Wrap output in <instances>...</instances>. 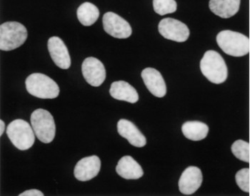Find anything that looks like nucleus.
Masks as SVG:
<instances>
[{"label":"nucleus","mask_w":250,"mask_h":196,"mask_svg":"<svg viewBox=\"0 0 250 196\" xmlns=\"http://www.w3.org/2000/svg\"><path fill=\"white\" fill-rule=\"evenodd\" d=\"M200 69L202 75L213 84H222L228 78V66L223 57L216 51L205 52L200 61Z\"/></svg>","instance_id":"obj_1"},{"label":"nucleus","mask_w":250,"mask_h":196,"mask_svg":"<svg viewBox=\"0 0 250 196\" xmlns=\"http://www.w3.org/2000/svg\"><path fill=\"white\" fill-rule=\"evenodd\" d=\"M217 42L222 51L229 56L240 57L250 52V39L237 32L224 30L217 36Z\"/></svg>","instance_id":"obj_2"},{"label":"nucleus","mask_w":250,"mask_h":196,"mask_svg":"<svg viewBox=\"0 0 250 196\" xmlns=\"http://www.w3.org/2000/svg\"><path fill=\"white\" fill-rule=\"evenodd\" d=\"M26 89L31 95L43 99H52L60 94V88L53 79L43 74L29 75L25 81Z\"/></svg>","instance_id":"obj_3"},{"label":"nucleus","mask_w":250,"mask_h":196,"mask_svg":"<svg viewBox=\"0 0 250 196\" xmlns=\"http://www.w3.org/2000/svg\"><path fill=\"white\" fill-rule=\"evenodd\" d=\"M28 37L27 29L17 21H8L0 26V49L5 52L21 47Z\"/></svg>","instance_id":"obj_4"},{"label":"nucleus","mask_w":250,"mask_h":196,"mask_svg":"<svg viewBox=\"0 0 250 196\" xmlns=\"http://www.w3.org/2000/svg\"><path fill=\"white\" fill-rule=\"evenodd\" d=\"M35 135L40 141L49 143L54 140L56 126L52 114L43 109H38L32 113L30 118Z\"/></svg>","instance_id":"obj_5"},{"label":"nucleus","mask_w":250,"mask_h":196,"mask_svg":"<svg viewBox=\"0 0 250 196\" xmlns=\"http://www.w3.org/2000/svg\"><path fill=\"white\" fill-rule=\"evenodd\" d=\"M32 129L24 120L16 119L7 126V137L17 149L25 151L30 149L35 143L36 135Z\"/></svg>","instance_id":"obj_6"},{"label":"nucleus","mask_w":250,"mask_h":196,"mask_svg":"<svg viewBox=\"0 0 250 196\" xmlns=\"http://www.w3.org/2000/svg\"><path fill=\"white\" fill-rule=\"evenodd\" d=\"M159 32L167 39L177 42H184L189 37V29L186 24L172 18H165L159 23Z\"/></svg>","instance_id":"obj_7"},{"label":"nucleus","mask_w":250,"mask_h":196,"mask_svg":"<svg viewBox=\"0 0 250 196\" xmlns=\"http://www.w3.org/2000/svg\"><path fill=\"white\" fill-rule=\"evenodd\" d=\"M103 22L104 31L113 38L126 39L132 35V29L130 24L114 12H109L104 14Z\"/></svg>","instance_id":"obj_8"},{"label":"nucleus","mask_w":250,"mask_h":196,"mask_svg":"<svg viewBox=\"0 0 250 196\" xmlns=\"http://www.w3.org/2000/svg\"><path fill=\"white\" fill-rule=\"evenodd\" d=\"M82 72L86 81L91 86L98 87L106 78L104 64L95 57H88L83 61Z\"/></svg>","instance_id":"obj_9"},{"label":"nucleus","mask_w":250,"mask_h":196,"mask_svg":"<svg viewBox=\"0 0 250 196\" xmlns=\"http://www.w3.org/2000/svg\"><path fill=\"white\" fill-rule=\"evenodd\" d=\"M201 170L197 166H189L184 171L179 180V190L185 195L194 194L202 183Z\"/></svg>","instance_id":"obj_10"},{"label":"nucleus","mask_w":250,"mask_h":196,"mask_svg":"<svg viewBox=\"0 0 250 196\" xmlns=\"http://www.w3.org/2000/svg\"><path fill=\"white\" fill-rule=\"evenodd\" d=\"M101 168V160L97 156L81 159L75 166L74 174L77 180L88 181L98 175Z\"/></svg>","instance_id":"obj_11"},{"label":"nucleus","mask_w":250,"mask_h":196,"mask_svg":"<svg viewBox=\"0 0 250 196\" xmlns=\"http://www.w3.org/2000/svg\"><path fill=\"white\" fill-rule=\"evenodd\" d=\"M48 50L55 64L62 69H68L71 66L69 51L64 41L58 37H52L48 40Z\"/></svg>","instance_id":"obj_12"},{"label":"nucleus","mask_w":250,"mask_h":196,"mask_svg":"<svg viewBox=\"0 0 250 196\" xmlns=\"http://www.w3.org/2000/svg\"><path fill=\"white\" fill-rule=\"evenodd\" d=\"M142 78L151 94L163 98L167 94V86L163 76L154 68H146L142 72Z\"/></svg>","instance_id":"obj_13"},{"label":"nucleus","mask_w":250,"mask_h":196,"mask_svg":"<svg viewBox=\"0 0 250 196\" xmlns=\"http://www.w3.org/2000/svg\"><path fill=\"white\" fill-rule=\"evenodd\" d=\"M117 131L122 137L126 138L131 145L135 147H144L146 145V139L145 136L129 120L120 119L117 123Z\"/></svg>","instance_id":"obj_14"},{"label":"nucleus","mask_w":250,"mask_h":196,"mask_svg":"<svg viewBox=\"0 0 250 196\" xmlns=\"http://www.w3.org/2000/svg\"><path fill=\"white\" fill-rule=\"evenodd\" d=\"M116 171L126 180H137L144 175L141 166L130 156H125L119 160Z\"/></svg>","instance_id":"obj_15"},{"label":"nucleus","mask_w":250,"mask_h":196,"mask_svg":"<svg viewBox=\"0 0 250 196\" xmlns=\"http://www.w3.org/2000/svg\"><path fill=\"white\" fill-rule=\"evenodd\" d=\"M109 94L114 98L131 103L137 102L139 95L137 90L125 81H115L111 84Z\"/></svg>","instance_id":"obj_16"},{"label":"nucleus","mask_w":250,"mask_h":196,"mask_svg":"<svg viewBox=\"0 0 250 196\" xmlns=\"http://www.w3.org/2000/svg\"><path fill=\"white\" fill-rule=\"evenodd\" d=\"M240 3L241 0H210L209 7L214 15L228 19L238 12Z\"/></svg>","instance_id":"obj_17"},{"label":"nucleus","mask_w":250,"mask_h":196,"mask_svg":"<svg viewBox=\"0 0 250 196\" xmlns=\"http://www.w3.org/2000/svg\"><path fill=\"white\" fill-rule=\"evenodd\" d=\"M182 131L187 138L198 141L206 138L209 127L206 123L199 121H187L182 126Z\"/></svg>","instance_id":"obj_18"},{"label":"nucleus","mask_w":250,"mask_h":196,"mask_svg":"<svg viewBox=\"0 0 250 196\" xmlns=\"http://www.w3.org/2000/svg\"><path fill=\"white\" fill-rule=\"evenodd\" d=\"M77 15L80 23L85 27H89L96 22L100 17V11L95 4L84 2L79 7Z\"/></svg>","instance_id":"obj_19"},{"label":"nucleus","mask_w":250,"mask_h":196,"mask_svg":"<svg viewBox=\"0 0 250 196\" xmlns=\"http://www.w3.org/2000/svg\"><path fill=\"white\" fill-rule=\"evenodd\" d=\"M231 150L236 158L246 163H250V144L248 142L243 140H236L231 145Z\"/></svg>","instance_id":"obj_20"},{"label":"nucleus","mask_w":250,"mask_h":196,"mask_svg":"<svg viewBox=\"0 0 250 196\" xmlns=\"http://www.w3.org/2000/svg\"><path fill=\"white\" fill-rule=\"evenodd\" d=\"M153 8L156 13L164 16L175 12L177 4L175 0H153Z\"/></svg>","instance_id":"obj_21"},{"label":"nucleus","mask_w":250,"mask_h":196,"mask_svg":"<svg viewBox=\"0 0 250 196\" xmlns=\"http://www.w3.org/2000/svg\"><path fill=\"white\" fill-rule=\"evenodd\" d=\"M235 180L237 186L244 192L250 194V170L242 168L236 174Z\"/></svg>","instance_id":"obj_22"},{"label":"nucleus","mask_w":250,"mask_h":196,"mask_svg":"<svg viewBox=\"0 0 250 196\" xmlns=\"http://www.w3.org/2000/svg\"><path fill=\"white\" fill-rule=\"evenodd\" d=\"M20 196H44L43 193L37 189L29 190L20 194Z\"/></svg>","instance_id":"obj_23"},{"label":"nucleus","mask_w":250,"mask_h":196,"mask_svg":"<svg viewBox=\"0 0 250 196\" xmlns=\"http://www.w3.org/2000/svg\"><path fill=\"white\" fill-rule=\"evenodd\" d=\"M4 130H5V123L4 122L1 120L0 121V136H2V134H4Z\"/></svg>","instance_id":"obj_24"},{"label":"nucleus","mask_w":250,"mask_h":196,"mask_svg":"<svg viewBox=\"0 0 250 196\" xmlns=\"http://www.w3.org/2000/svg\"></svg>","instance_id":"obj_25"}]
</instances>
